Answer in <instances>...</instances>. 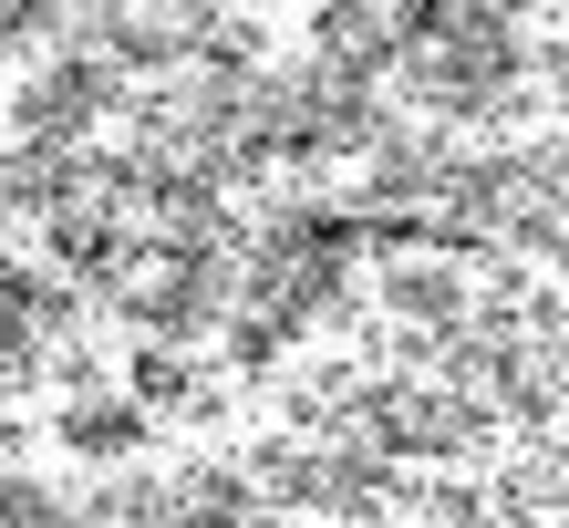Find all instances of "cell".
Instances as JSON below:
<instances>
[{
    "label": "cell",
    "instance_id": "cell-1",
    "mask_svg": "<svg viewBox=\"0 0 569 528\" xmlns=\"http://www.w3.org/2000/svg\"><path fill=\"white\" fill-rule=\"evenodd\" d=\"M342 93H352V83H311L300 104H342ZM331 124H352V114H321V136H331ZM300 136H311V114H280V146H300Z\"/></svg>",
    "mask_w": 569,
    "mask_h": 528
}]
</instances>
